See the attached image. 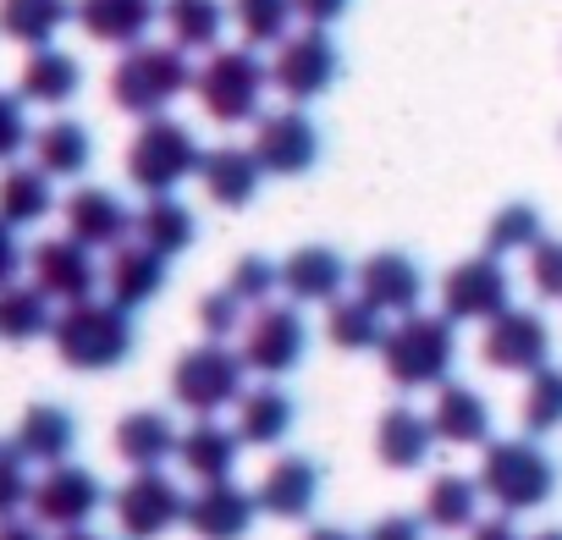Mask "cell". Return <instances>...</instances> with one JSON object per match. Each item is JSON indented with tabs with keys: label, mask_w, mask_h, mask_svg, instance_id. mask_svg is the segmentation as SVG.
<instances>
[{
	"label": "cell",
	"mask_w": 562,
	"mask_h": 540,
	"mask_svg": "<svg viewBox=\"0 0 562 540\" xmlns=\"http://www.w3.org/2000/svg\"><path fill=\"white\" fill-rule=\"evenodd\" d=\"M50 342H56L67 370H89V375L94 370H116V364L133 359V342H138L133 310H122L116 299H78V304H67L56 315Z\"/></svg>",
	"instance_id": "obj_1"
},
{
	"label": "cell",
	"mask_w": 562,
	"mask_h": 540,
	"mask_svg": "<svg viewBox=\"0 0 562 540\" xmlns=\"http://www.w3.org/2000/svg\"><path fill=\"white\" fill-rule=\"evenodd\" d=\"M458 320L441 310V315H425V310H414V315H403L397 326H386V337H381V364H386V375L403 386V392H419V386H441L447 375H452V359H458V331H452Z\"/></svg>",
	"instance_id": "obj_2"
},
{
	"label": "cell",
	"mask_w": 562,
	"mask_h": 540,
	"mask_svg": "<svg viewBox=\"0 0 562 540\" xmlns=\"http://www.w3.org/2000/svg\"><path fill=\"white\" fill-rule=\"evenodd\" d=\"M188 89H193V67H188L182 45H133L111 72V100L127 116H144V122L160 116Z\"/></svg>",
	"instance_id": "obj_3"
},
{
	"label": "cell",
	"mask_w": 562,
	"mask_h": 540,
	"mask_svg": "<svg viewBox=\"0 0 562 540\" xmlns=\"http://www.w3.org/2000/svg\"><path fill=\"white\" fill-rule=\"evenodd\" d=\"M265 89H270V67L259 61V50H254V45L210 50V61L193 72V94H199L204 116H210V122H221V127L254 122V116H259Z\"/></svg>",
	"instance_id": "obj_4"
},
{
	"label": "cell",
	"mask_w": 562,
	"mask_h": 540,
	"mask_svg": "<svg viewBox=\"0 0 562 540\" xmlns=\"http://www.w3.org/2000/svg\"><path fill=\"white\" fill-rule=\"evenodd\" d=\"M480 491L502 507V513H529V507H546L557 496V463L529 441V436H513V441H485V463H480Z\"/></svg>",
	"instance_id": "obj_5"
},
{
	"label": "cell",
	"mask_w": 562,
	"mask_h": 540,
	"mask_svg": "<svg viewBox=\"0 0 562 540\" xmlns=\"http://www.w3.org/2000/svg\"><path fill=\"white\" fill-rule=\"evenodd\" d=\"M204 149L193 138V127L171 122V116H149L138 127V138L127 144V182L144 193H177L188 177H199Z\"/></svg>",
	"instance_id": "obj_6"
},
{
	"label": "cell",
	"mask_w": 562,
	"mask_h": 540,
	"mask_svg": "<svg viewBox=\"0 0 562 540\" xmlns=\"http://www.w3.org/2000/svg\"><path fill=\"white\" fill-rule=\"evenodd\" d=\"M243 375H248L243 353H232V348H221V342L210 337V342H199V348H188V353L177 359V370H171V397H177L188 414H221L226 403L243 397Z\"/></svg>",
	"instance_id": "obj_7"
},
{
	"label": "cell",
	"mask_w": 562,
	"mask_h": 540,
	"mask_svg": "<svg viewBox=\"0 0 562 540\" xmlns=\"http://www.w3.org/2000/svg\"><path fill=\"white\" fill-rule=\"evenodd\" d=\"M342 72V50L326 29H304V34H288L276 45V61H270V89H281L293 105H310L321 100Z\"/></svg>",
	"instance_id": "obj_8"
},
{
	"label": "cell",
	"mask_w": 562,
	"mask_h": 540,
	"mask_svg": "<svg viewBox=\"0 0 562 540\" xmlns=\"http://www.w3.org/2000/svg\"><path fill=\"white\" fill-rule=\"evenodd\" d=\"M243 364L265 381H281L293 375L310 353V326L293 304H259V315L243 326Z\"/></svg>",
	"instance_id": "obj_9"
},
{
	"label": "cell",
	"mask_w": 562,
	"mask_h": 540,
	"mask_svg": "<svg viewBox=\"0 0 562 540\" xmlns=\"http://www.w3.org/2000/svg\"><path fill=\"white\" fill-rule=\"evenodd\" d=\"M265 177H304L321 160V127L304 116V105H281L254 116V144Z\"/></svg>",
	"instance_id": "obj_10"
},
{
	"label": "cell",
	"mask_w": 562,
	"mask_h": 540,
	"mask_svg": "<svg viewBox=\"0 0 562 540\" xmlns=\"http://www.w3.org/2000/svg\"><path fill=\"white\" fill-rule=\"evenodd\" d=\"M188 518V496L177 491L171 474L160 469H138L122 491H116V524L127 540H160L171 524Z\"/></svg>",
	"instance_id": "obj_11"
},
{
	"label": "cell",
	"mask_w": 562,
	"mask_h": 540,
	"mask_svg": "<svg viewBox=\"0 0 562 540\" xmlns=\"http://www.w3.org/2000/svg\"><path fill=\"white\" fill-rule=\"evenodd\" d=\"M441 310L452 320H496L502 310H513V277L502 270V259L474 254V259L452 265L441 282Z\"/></svg>",
	"instance_id": "obj_12"
},
{
	"label": "cell",
	"mask_w": 562,
	"mask_h": 540,
	"mask_svg": "<svg viewBox=\"0 0 562 540\" xmlns=\"http://www.w3.org/2000/svg\"><path fill=\"white\" fill-rule=\"evenodd\" d=\"M29 507H34V518L50 524V529H83V524L105 507V485H100V474L83 469V463H50V474L34 485Z\"/></svg>",
	"instance_id": "obj_13"
},
{
	"label": "cell",
	"mask_w": 562,
	"mask_h": 540,
	"mask_svg": "<svg viewBox=\"0 0 562 540\" xmlns=\"http://www.w3.org/2000/svg\"><path fill=\"white\" fill-rule=\"evenodd\" d=\"M480 353L502 375H535L540 364H551V326L535 310H502L496 320H485Z\"/></svg>",
	"instance_id": "obj_14"
},
{
	"label": "cell",
	"mask_w": 562,
	"mask_h": 540,
	"mask_svg": "<svg viewBox=\"0 0 562 540\" xmlns=\"http://www.w3.org/2000/svg\"><path fill=\"white\" fill-rule=\"evenodd\" d=\"M29 265H34V282H40L56 304L94 299V288H100L94 248H89V243H78L72 232H67V237H45V243L29 254Z\"/></svg>",
	"instance_id": "obj_15"
},
{
	"label": "cell",
	"mask_w": 562,
	"mask_h": 540,
	"mask_svg": "<svg viewBox=\"0 0 562 540\" xmlns=\"http://www.w3.org/2000/svg\"><path fill=\"white\" fill-rule=\"evenodd\" d=\"M359 299L375 304L381 315L403 320L425 304V270L414 254H397V248H381L359 265Z\"/></svg>",
	"instance_id": "obj_16"
},
{
	"label": "cell",
	"mask_w": 562,
	"mask_h": 540,
	"mask_svg": "<svg viewBox=\"0 0 562 540\" xmlns=\"http://www.w3.org/2000/svg\"><path fill=\"white\" fill-rule=\"evenodd\" d=\"M254 513H259V496L237 491L232 480H204L199 496H188V529L199 540H243L254 529Z\"/></svg>",
	"instance_id": "obj_17"
},
{
	"label": "cell",
	"mask_w": 562,
	"mask_h": 540,
	"mask_svg": "<svg viewBox=\"0 0 562 540\" xmlns=\"http://www.w3.org/2000/svg\"><path fill=\"white\" fill-rule=\"evenodd\" d=\"M348 288V259L326 243H310V248H293L281 259V293L293 304H337Z\"/></svg>",
	"instance_id": "obj_18"
},
{
	"label": "cell",
	"mask_w": 562,
	"mask_h": 540,
	"mask_svg": "<svg viewBox=\"0 0 562 540\" xmlns=\"http://www.w3.org/2000/svg\"><path fill=\"white\" fill-rule=\"evenodd\" d=\"M254 496H259V513H270V518H310L321 502V463L304 452L276 458Z\"/></svg>",
	"instance_id": "obj_19"
},
{
	"label": "cell",
	"mask_w": 562,
	"mask_h": 540,
	"mask_svg": "<svg viewBox=\"0 0 562 540\" xmlns=\"http://www.w3.org/2000/svg\"><path fill=\"white\" fill-rule=\"evenodd\" d=\"M166 254H155L149 243H116L111 248V265H105V293L122 304V310H144L160 299L166 288Z\"/></svg>",
	"instance_id": "obj_20"
},
{
	"label": "cell",
	"mask_w": 562,
	"mask_h": 540,
	"mask_svg": "<svg viewBox=\"0 0 562 540\" xmlns=\"http://www.w3.org/2000/svg\"><path fill=\"white\" fill-rule=\"evenodd\" d=\"M61 210H67V232H72L78 243H89V248H116V243H127V232L138 226V215H133L111 188H78Z\"/></svg>",
	"instance_id": "obj_21"
},
{
	"label": "cell",
	"mask_w": 562,
	"mask_h": 540,
	"mask_svg": "<svg viewBox=\"0 0 562 540\" xmlns=\"http://www.w3.org/2000/svg\"><path fill=\"white\" fill-rule=\"evenodd\" d=\"M160 23V0H78V29L100 45H144V34Z\"/></svg>",
	"instance_id": "obj_22"
},
{
	"label": "cell",
	"mask_w": 562,
	"mask_h": 540,
	"mask_svg": "<svg viewBox=\"0 0 562 540\" xmlns=\"http://www.w3.org/2000/svg\"><path fill=\"white\" fill-rule=\"evenodd\" d=\"M430 425H436V441H447V447H485L491 441V403L463 381H441Z\"/></svg>",
	"instance_id": "obj_23"
},
{
	"label": "cell",
	"mask_w": 562,
	"mask_h": 540,
	"mask_svg": "<svg viewBox=\"0 0 562 540\" xmlns=\"http://www.w3.org/2000/svg\"><path fill=\"white\" fill-rule=\"evenodd\" d=\"M293 425H299V403H293L288 386L265 381V386L237 397V436H243V447H281L293 436Z\"/></svg>",
	"instance_id": "obj_24"
},
{
	"label": "cell",
	"mask_w": 562,
	"mask_h": 540,
	"mask_svg": "<svg viewBox=\"0 0 562 540\" xmlns=\"http://www.w3.org/2000/svg\"><path fill=\"white\" fill-rule=\"evenodd\" d=\"M199 182H204L210 204H221V210H243V204H254V193H259V182H265V166H259L254 149L221 144V149L204 155Z\"/></svg>",
	"instance_id": "obj_25"
},
{
	"label": "cell",
	"mask_w": 562,
	"mask_h": 540,
	"mask_svg": "<svg viewBox=\"0 0 562 540\" xmlns=\"http://www.w3.org/2000/svg\"><path fill=\"white\" fill-rule=\"evenodd\" d=\"M430 447H436L430 414H414V408H386V414H381V425H375V458H381L386 469H397V474L425 469Z\"/></svg>",
	"instance_id": "obj_26"
},
{
	"label": "cell",
	"mask_w": 562,
	"mask_h": 540,
	"mask_svg": "<svg viewBox=\"0 0 562 540\" xmlns=\"http://www.w3.org/2000/svg\"><path fill=\"white\" fill-rule=\"evenodd\" d=\"M12 441L29 452V463H67L78 447V419L61 403H34V408H23Z\"/></svg>",
	"instance_id": "obj_27"
},
{
	"label": "cell",
	"mask_w": 562,
	"mask_h": 540,
	"mask_svg": "<svg viewBox=\"0 0 562 540\" xmlns=\"http://www.w3.org/2000/svg\"><path fill=\"white\" fill-rule=\"evenodd\" d=\"M237 452H243V436L215 425V414H199V425L177 441V458H182V469L193 480H232Z\"/></svg>",
	"instance_id": "obj_28"
},
{
	"label": "cell",
	"mask_w": 562,
	"mask_h": 540,
	"mask_svg": "<svg viewBox=\"0 0 562 540\" xmlns=\"http://www.w3.org/2000/svg\"><path fill=\"white\" fill-rule=\"evenodd\" d=\"M78 89H83V67H78V56H67L56 45H40L18 78V94L29 105H67Z\"/></svg>",
	"instance_id": "obj_29"
},
{
	"label": "cell",
	"mask_w": 562,
	"mask_h": 540,
	"mask_svg": "<svg viewBox=\"0 0 562 540\" xmlns=\"http://www.w3.org/2000/svg\"><path fill=\"white\" fill-rule=\"evenodd\" d=\"M78 18V0H0V34L40 50Z\"/></svg>",
	"instance_id": "obj_30"
},
{
	"label": "cell",
	"mask_w": 562,
	"mask_h": 540,
	"mask_svg": "<svg viewBox=\"0 0 562 540\" xmlns=\"http://www.w3.org/2000/svg\"><path fill=\"white\" fill-rule=\"evenodd\" d=\"M138 243H149L155 254H166V259H177V254H188L193 248V237H199V221H193V210L177 199V193H149V204L138 210Z\"/></svg>",
	"instance_id": "obj_31"
},
{
	"label": "cell",
	"mask_w": 562,
	"mask_h": 540,
	"mask_svg": "<svg viewBox=\"0 0 562 540\" xmlns=\"http://www.w3.org/2000/svg\"><path fill=\"white\" fill-rule=\"evenodd\" d=\"M177 425H171V414H160V408H138V414H122V425H116V452L133 463V469H160L171 452H177Z\"/></svg>",
	"instance_id": "obj_32"
},
{
	"label": "cell",
	"mask_w": 562,
	"mask_h": 540,
	"mask_svg": "<svg viewBox=\"0 0 562 540\" xmlns=\"http://www.w3.org/2000/svg\"><path fill=\"white\" fill-rule=\"evenodd\" d=\"M94 160V133L72 116H56L34 133V166H45L50 177H83Z\"/></svg>",
	"instance_id": "obj_33"
},
{
	"label": "cell",
	"mask_w": 562,
	"mask_h": 540,
	"mask_svg": "<svg viewBox=\"0 0 562 540\" xmlns=\"http://www.w3.org/2000/svg\"><path fill=\"white\" fill-rule=\"evenodd\" d=\"M56 177L45 166H12L7 177H0V221L12 226H34L56 210Z\"/></svg>",
	"instance_id": "obj_34"
},
{
	"label": "cell",
	"mask_w": 562,
	"mask_h": 540,
	"mask_svg": "<svg viewBox=\"0 0 562 540\" xmlns=\"http://www.w3.org/2000/svg\"><path fill=\"white\" fill-rule=\"evenodd\" d=\"M160 23H166L171 45H182V50H221L226 7H221V0H166Z\"/></svg>",
	"instance_id": "obj_35"
},
{
	"label": "cell",
	"mask_w": 562,
	"mask_h": 540,
	"mask_svg": "<svg viewBox=\"0 0 562 540\" xmlns=\"http://www.w3.org/2000/svg\"><path fill=\"white\" fill-rule=\"evenodd\" d=\"M56 326V315H50V293L34 282V288H23V282H7L0 288V342H34V337H45Z\"/></svg>",
	"instance_id": "obj_36"
},
{
	"label": "cell",
	"mask_w": 562,
	"mask_h": 540,
	"mask_svg": "<svg viewBox=\"0 0 562 540\" xmlns=\"http://www.w3.org/2000/svg\"><path fill=\"white\" fill-rule=\"evenodd\" d=\"M326 337L342 353H370L386 337V315L364 299H337V304H326Z\"/></svg>",
	"instance_id": "obj_37"
},
{
	"label": "cell",
	"mask_w": 562,
	"mask_h": 540,
	"mask_svg": "<svg viewBox=\"0 0 562 540\" xmlns=\"http://www.w3.org/2000/svg\"><path fill=\"white\" fill-rule=\"evenodd\" d=\"M480 480L469 474H436L430 491H425V524L436 529H469L480 518Z\"/></svg>",
	"instance_id": "obj_38"
},
{
	"label": "cell",
	"mask_w": 562,
	"mask_h": 540,
	"mask_svg": "<svg viewBox=\"0 0 562 540\" xmlns=\"http://www.w3.org/2000/svg\"><path fill=\"white\" fill-rule=\"evenodd\" d=\"M524 397H518V425L524 436H551L562 430V370L557 364H540L535 375H524Z\"/></svg>",
	"instance_id": "obj_39"
},
{
	"label": "cell",
	"mask_w": 562,
	"mask_h": 540,
	"mask_svg": "<svg viewBox=\"0 0 562 540\" xmlns=\"http://www.w3.org/2000/svg\"><path fill=\"white\" fill-rule=\"evenodd\" d=\"M293 18H299V0H232V23L254 50L281 45L293 34Z\"/></svg>",
	"instance_id": "obj_40"
},
{
	"label": "cell",
	"mask_w": 562,
	"mask_h": 540,
	"mask_svg": "<svg viewBox=\"0 0 562 540\" xmlns=\"http://www.w3.org/2000/svg\"><path fill=\"white\" fill-rule=\"evenodd\" d=\"M540 237H546V232H540V210H535V204H502V210L491 215V226H485V254L507 259V254L535 248Z\"/></svg>",
	"instance_id": "obj_41"
},
{
	"label": "cell",
	"mask_w": 562,
	"mask_h": 540,
	"mask_svg": "<svg viewBox=\"0 0 562 540\" xmlns=\"http://www.w3.org/2000/svg\"><path fill=\"white\" fill-rule=\"evenodd\" d=\"M226 293H237L243 304H270L281 293V265L265 259V254H243L226 277Z\"/></svg>",
	"instance_id": "obj_42"
},
{
	"label": "cell",
	"mask_w": 562,
	"mask_h": 540,
	"mask_svg": "<svg viewBox=\"0 0 562 540\" xmlns=\"http://www.w3.org/2000/svg\"><path fill=\"white\" fill-rule=\"evenodd\" d=\"M34 496L29 480V452L18 441H0V518H18V507Z\"/></svg>",
	"instance_id": "obj_43"
},
{
	"label": "cell",
	"mask_w": 562,
	"mask_h": 540,
	"mask_svg": "<svg viewBox=\"0 0 562 540\" xmlns=\"http://www.w3.org/2000/svg\"><path fill=\"white\" fill-rule=\"evenodd\" d=\"M529 288L546 304H562V237H540L529 248Z\"/></svg>",
	"instance_id": "obj_44"
},
{
	"label": "cell",
	"mask_w": 562,
	"mask_h": 540,
	"mask_svg": "<svg viewBox=\"0 0 562 540\" xmlns=\"http://www.w3.org/2000/svg\"><path fill=\"white\" fill-rule=\"evenodd\" d=\"M199 326H204V337H237L243 331V299L237 293H204L199 299Z\"/></svg>",
	"instance_id": "obj_45"
},
{
	"label": "cell",
	"mask_w": 562,
	"mask_h": 540,
	"mask_svg": "<svg viewBox=\"0 0 562 540\" xmlns=\"http://www.w3.org/2000/svg\"><path fill=\"white\" fill-rule=\"evenodd\" d=\"M29 144H34V133H29L23 94H7V89H0V160H18Z\"/></svg>",
	"instance_id": "obj_46"
},
{
	"label": "cell",
	"mask_w": 562,
	"mask_h": 540,
	"mask_svg": "<svg viewBox=\"0 0 562 540\" xmlns=\"http://www.w3.org/2000/svg\"><path fill=\"white\" fill-rule=\"evenodd\" d=\"M364 540H425V518H408V513H386L370 524Z\"/></svg>",
	"instance_id": "obj_47"
},
{
	"label": "cell",
	"mask_w": 562,
	"mask_h": 540,
	"mask_svg": "<svg viewBox=\"0 0 562 540\" xmlns=\"http://www.w3.org/2000/svg\"><path fill=\"white\" fill-rule=\"evenodd\" d=\"M18 270H23V243H18V226H12V221H0V288L18 282Z\"/></svg>",
	"instance_id": "obj_48"
},
{
	"label": "cell",
	"mask_w": 562,
	"mask_h": 540,
	"mask_svg": "<svg viewBox=\"0 0 562 540\" xmlns=\"http://www.w3.org/2000/svg\"><path fill=\"white\" fill-rule=\"evenodd\" d=\"M348 7H353V0H299V18L310 29H331L337 18H348Z\"/></svg>",
	"instance_id": "obj_49"
},
{
	"label": "cell",
	"mask_w": 562,
	"mask_h": 540,
	"mask_svg": "<svg viewBox=\"0 0 562 540\" xmlns=\"http://www.w3.org/2000/svg\"><path fill=\"white\" fill-rule=\"evenodd\" d=\"M469 540H524V535H518L513 513H491V518H474L469 524Z\"/></svg>",
	"instance_id": "obj_50"
},
{
	"label": "cell",
	"mask_w": 562,
	"mask_h": 540,
	"mask_svg": "<svg viewBox=\"0 0 562 540\" xmlns=\"http://www.w3.org/2000/svg\"><path fill=\"white\" fill-rule=\"evenodd\" d=\"M0 540H45L40 524H23V518H0Z\"/></svg>",
	"instance_id": "obj_51"
},
{
	"label": "cell",
	"mask_w": 562,
	"mask_h": 540,
	"mask_svg": "<svg viewBox=\"0 0 562 540\" xmlns=\"http://www.w3.org/2000/svg\"><path fill=\"white\" fill-rule=\"evenodd\" d=\"M304 540H364V535H353V529H342V524H315Z\"/></svg>",
	"instance_id": "obj_52"
},
{
	"label": "cell",
	"mask_w": 562,
	"mask_h": 540,
	"mask_svg": "<svg viewBox=\"0 0 562 540\" xmlns=\"http://www.w3.org/2000/svg\"><path fill=\"white\" fill-rule=\"evenodd\" d=\"M61 540H105V535H89V529H67Z\"/></svg>",
	"instance_id": "obj_53"
},
{
	"label": "cell",
	"mask_w": 562,
	"mask_h": 540,
	"mask_svg": "<svg viewBox=\"0 0 562 540\" xmlns=\"http://www.w3.org/2000/svg\"><path fill=\"white\" fill-rule=\"evenodd\" d=\"M529 540H562V529H540V535H529Z\"/></svg>",
	"instance_id": "obj_54"
}]
</instances>
